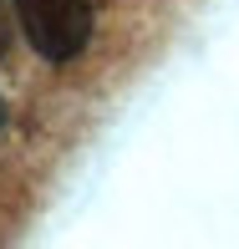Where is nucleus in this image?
<instances>
[{"label":"nucleus","mask_w":239,"mask_h":249,"mask_svg":"<svg viewBox=\"0 0 239 249\" xmlns=\"http://www.w3.org/2000/svg\"><path fill=\"white\" fill-rule=\"evenodd\" d=\"M16 20L31 51L46 61H76L92 41V0H16Z\"/></svg>","instance_id":"1"},{"label":"nucleus","mask_w":239,"mask_h":249,"mask_svg":"<svg viewBox=\"0 0 239 249\" xmlns=\"http://www.w3.org/2000/svg\"><path fill=\"white\" fill-rule=\"evenodd\" d=\"M5 41H10V31H5V0H0V56H5Z\"/></svg>","instance_id":"2"},{"label":"nucleus","mask_w":239,"mask_h":249,"mask_svg":"<svg viewBox=\"0 0 239 249\" xmlns=\"http://www.w3.org/2000/svg\"><path fill=\"white\" fill-rule=\"evenodd\" d=\"M0 122H5V112H0Z\"/></svg>","instance_id":"3"}]
</instances>
